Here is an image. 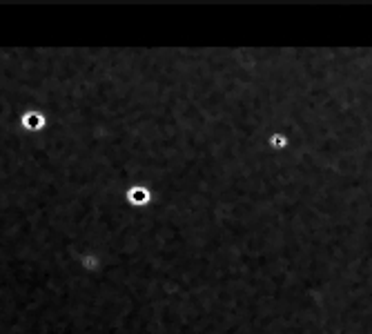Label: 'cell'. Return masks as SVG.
<instances>
[{"instance_id":"obj_1","label":"cell","mask_w":372,"mask_h":334,"mask_svg":"<svg viewBox=\"0 0 372 334\" xmlns=\"http://www.w3.org/2000/svg\"><path fill=\"white\" fill-rule=\"evenodd\" d=\"M125 198H127V203L136 205V207H143V205H147L152 200V194H150V189L143 187V185H134L132 189H127Z\"/></svg>"},{"instance_id":"obj_2","label":"cell","mask_w":372,"mask_h":334,"mask_svg":"<svg viewBox=\"0 0 372 334\" xmlns=\"http://www.w3.org/2000/svg\"><path fill=\"white\" fill-rule=\"evenodd\" d=\"M270 145H272V147H276V150H281V147L288 145V138L281 136V134H276V136H272V138H270Z\"/></svg>"}]
</instances>
